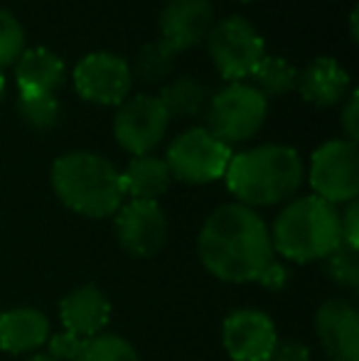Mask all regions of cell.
Instances as JSON below:
<instances>
[{
    "instance_id": "31",
    "label": "cell",
    "mask_w": 359,
    "mask_h": 361,
    "mask_svg": "<svg viewBox=\"0 0 359 361\" xmlns=\"http://www.w3.org/2000/svg\"><path fill=\"white\" fill-rule=\"evenodd\" d=\"M286 281H288V271L286 268L281 266V263H273V266L269 268V271H266V276L261 278V286L264 288H269V290H281L283 286H286Z\"/></svg>"
},
{
    "instance_id": "6",
    "label": "cell",
    "mask_w": 359,
    "mask_h": 361,
    "mask_svg": "<svg viewBox=\"0 0 359 361\" xmlns=\"http://www.w3.org/2000/svg\"><path fill=\"white\" fill-rule=\"evenodd\" d=\"M231 160V147L207 128H190L170 143L168 170L173 180L187 185H209L224 177Z\"/></svg>"
},
{
    "instance_id": "19",
    "label": "cell",
    "mask_w": 359,
    "mask_h": 361,
    "mask_svg": "<svg viewBox=\"0 0 359 361\" xmlns=\"http://www.w3.org/2000/svg\"><path fill=\"white\" fill-rule=\"evenodd\" d=\"M173 175L168 170V162L153 155H140L128 162L123 172H121V187L123 195H130L133 200H148L158 202L170 190Z\"/></svg>"
},
{
    "instance_id": "22",
    "label": "cell",
    "mask_w": 359,
    "mask_h": 361,
    "mask_svg": "<svg viewBox=\"0 0 359 361\" xmlns=\"http://www.w3.org/2000/svg\"><path fill=\"white\" fill-rule=\"evenodd\" d=\"M175 59H178V52L170 44H165L163 39H158V42H150L140 49L130 74L138 76L145 84H158V81L168 79L173 74Z\"/></svg>"
},
{
    "instance_id": "9",
    "label": "cell",
    "mask_w": 359,
    "mask_h": 361,
    "mask_svg": "<svg viewBox=\"0 0 359 361\" xmlns=\"http://www.w3.org/2000/svg\"><path fill=\"white\" fill-rule=\"evenodd\" d=\"M170 116L158 96H135L123 101L114 118V135L123 150L140 157L163 143Z\"/></svg>"
},
{
    "instance_id": "33",
    "label": "cell",
    "mask_w": 359,
    "mask_h": 361,
    "mask_svg": "<svg viewBox=\"0 0 359 361\" xmlns=\"http://www.w3.org/2000/svg\"><path fill=\"white\" fill-rule=\"evenodd\" d=\"M28 361H57V359H52L49 354H37V357H32V359H28Z\"/></svg>"
},
{
    "instance_id": "13",
    "label": "cell",
    "mask_w": 359,
    "mask_h": 361,
    "mask_svg": "<svg viewBox=\"0 0 359 361\" xmlns=\"http://www.w3.org/2000/svg\"><path fill=\"white\" fill-rule=\"evenodd\" d=\"M214 20L209 0H168L160 13V39L182 52L207 39Z\"/></svg>"
},
{
    "instance_id": "23",
    "label": "cell",
    "mask_w": 359,
    "mask_h": 361,
    "mask_svg": "<svg viewBox=\"0 0 359 361\" xmlns=\"http://www.w3.org/2000/svg\"><path fill=\"white\" fill-rule=\"evenodd\" d=\"M18 114L30 128L35 130H52L59 123V101L54 94H20L18 96Z\"/></svg>"
},
{
    "instance_id": "25",
    "label": "cell",
    "mask_w": 359,
    "mask_h": 361,
    "mask_svg": "<svg viewBox=\"0 0 359 361\" xmlns=\"http://www.w3.org/2000/svg\"><path fill=\"white\" fill-rule=\"evenodd\" d=\"M325 261V271L337 286L357 290L359 288V256L347 246H337Z\"/></svg>"
},
{
    "instance_id": "4",
    "label": "cell",
    "mask_w": 359,
    "mask_h": 361,
    "mask_svg": "<svg viewBox=\"0 0 359 361\" xmlns=\"http://www.w3.org/2000/svg\"><path fill=\"white\" fill-rule=\"evenodd\" d=\"M271 243L273 251L288 261H322L342 246L340 214L330 202L315 195L293 200L273 221Z\"/></svg>"
},
{
    "instance_id": "15",
    "label": "cell",
    "mask_w": 359,
    "mask_h": 361,
    "mask_svg": "<svg viewBox=\"0 0 359 361\" xmlns=\"http://www.w3.org/2000/svg\"><path fill=\"white\" fill-rule=\"evenodd\" d=\"M64 332H72L82 339H91L104 332L111 317V302L96 286H84L69 293L59 305Z\"/></svg>"
},
{
    "instance_id": "24",
    "label": "cell",
    "mask_w": 359,
    "mask_h": 361,
    "mask_svg": "<svg viewBox=\"0 0 359 361\" xmlns=\"http://www.w3.org/2000/svg\"><path fill=\"white\" fill-rule=\"evenodd\" d=\"M77 361H140L130 342L116 334H96L87 339Z\"/></svg>"
},
{
    "instance_id": "8",
    "label": "cell",
    "mask_w": 359,
    "mask_h": 361,
    "mask_svg": "<svg viewBox=\"0 0 359 361\" xmlns=\"http://www.w3.org/2000/svg\"><path fill=\"white\" fill-rule=\"evenodd\" d=\"M310 187L315 197L335 204H350L359 195V150L350 140H330L312 152Z\"/></svg>"
},
{
    "instance_id": "21",
    "label": "cell",
    "mask_w": 359,
    "mask_h": 361,
    "mask_svg": "<svg viewBox=\"0 0 359 361\" xmlns=\"http://www.w3.org/2000/svg\"><path fill=\"white\" fill-rule=\"evenodd\" d=\"M251 81H254V89L269 99H281V96H288L293 89L298 86V69L293 67L291 62H286L283 57H269L266 54L256 69L251 72Z\"/></svg>"
},
{
    "instance_id": "32",
    "label": "cell",
    "mask_w": 359,
    "mask_h": 361,
    "mask_svg": "<svg viewBox=\"0 0 359 361\" xmlns=\"http://www.w3.org/2000/svg\"><path fill=\"white\" fill-rule=\"evenodd\" d=\"M350 32H352V39L357 42V10H352V15H350Z\"/></svg>"
},
{
    "instance_id": "5",
    "label": "cell",
    "mask_w": 359,
    "mask_h": 361,
    "mask_svg": "<svg viewBox=\"0 0 359 361\" xmlns=\"http://www.w3.org/2000/svg\"><path fill=\"white\" fill-rule=\"evenodd\" d=\"M266 114H269V101L254 86L234 81L209 101L207 130L231 147L234 143L254 138L264 126Z\"/></svg>"
},
{
    "instance_id": "10",
    "label": "cell",
    "mask_w": 359,
    "mask_h": 361,
    "mask_svg": "<svg viewBox=\"0 0 359 361\" xmlns=\"http://www.w3.org/2000/svg\"><path fill=\"white\" fill-rule=\"evenodd\" d=\"M79 96L101 106H121L130 94L133 74L123 57L114 52H94L74 69Z\"/></svg>"
},
{
    "instance_id": "27",
    "label": "cell",
    "mask_w": 359,
    "mask_h": 361,
    "mask_svg": "<svg viewBox=\"0 0 359 361\" xmlns=\"http://www.w3.org/2000/svg\"><path fill=\"white\" fill-rule=\"evenodd\" d=\"M84 344H87V339L77 337V334H72V332H59L47 339L49 357L57 361H77Z\"/></svg>"
},
{
    "instance_id": "11",
    "label": "cell",
    "mask_w": 359,
    "mask_h": 361,
    "mask_svg": "<svg viewBox=\"0 0 359 361\" xmlns=\"http://www.w3.org/2000/svg\"><path fill=\"white\" fill-rule=\"evenodd\" d=\"M116 236L123 251L138 258H150L165 246L168 219L158 202L130 200L116 212Z\"/></svg>"
},
{
    "instance_id": "26",
    "label": "cell",
    "mask_w": 359,
    "mask_h": 361,
    "mask_svg": "<svg viewBox=\"0 0 359 361\" xmlns=\"http://www.w3.org/2000/svg\"><path fill=\"white\" fill-rule=\"evenodd\" d=\"M25 52V30L13 13L0 8V72Z\"/></svg>"
},
{
    "instance_id": "34",
    "label": "cell",
    "mask_w": 359,
    "mask_h": 361,
    "mask_svg": "<svg viewBox=\"0 0 359 361\" xmlns=\"http://www.w3.org/2000/svg\"><path fill=\"white\" fill-rule=\"evenodd\" d=\"M3 96H5V76L0 72V101H3Z\"/></svg>"
},
{
    "instance_id": "16",
    "label": "cell",
    "mask_w": 359,
    "mask_h": 361,
    "mask_svg": "<svg viewBox=\"0 0 359 361\" xmlns=\"http://www.w3.org/2000/svg\"><path fill=\"white\" fill-rule=\"evenodd\" d=\"M298 89L308 104L330 109L350 94V74L332 57H317L298 74Z\"/></svg>"
},
{
    "instance_id": "30",
    "label": "cell",
    "mask_w": 359,
    "mask_h": 361,
    "mask_svg": "<svg viewBox=\"0 0 359 361\" xmlns=\"http://www.w3.org/2000/svg\"><path fill=\"white\" fill-rule=\"evenodd\" d=\"M342 128H345V133H347V140L357 143L359 140V94L357 91H352L345 109H342Z\"/></svg>"
},
{
    "instance_id": "2",
    "label": "cell",
    "mask_w": 359,
    "mask_h": 361,
    "mask_svg": "<svg viewBox=\"0 0 359 361\" xmlns=\"http://www.w3.org/2000/svg\"><path fill=\"white\" fill-rule=\"evenodd\" d=\"M305 167L293 147L288 145H259L231 155L224 172L226 187L249 207H273L291 200L303 185Z\"/></svg>"
},
{
    "instance_id": "7",
    "label": "cell",
    "mask_w": 359,
    "mask_h": 361,
    "mask_svg": "<svg viewBox=\"0 0 359 361\" xmlns=\"http://www.w3.org/2000/svg\"><path fill=\"white\" fill-rule=\"evenodd\" d=\"M207 47L209 57L214 62L217 72L224 79L241 81L256 69V64L266 57L264 37L256 32V27L249 20L231 15L217 23L207 35Z\"/></svg>"
},
{
    "instance_id": "17",
    "label": "cell",
    "mask_w": 359,
    "mask_h": 361,
    "mask_svg": "<svg viewBox=\"0 0 359 361\" xmlns=\"http://www.w3.org/2000/svg\"><path fill=\"white\" fill-rule=\"evenodd\" d=\"M49 339V322L35 307H15L0 314V349L8 354H25L44 347Z\"/></svg>"
},
{
    "instance_id": "12",
    "label": "cell",
    "mask_w": 359,
    "mask_h": 361,
    "mask_svg": "<svg viewBox=\"0 0 359 361\" xmlns=\"http://www.w3.org/2000/svg\"><path fill=\"white\" fill-rule=\"evenodd\" d=\"M224 349L234 361H266L276 347V327L261 310H234L221 329Z\"/></svg>"
},
{
    "instance_id": "29",
    "label": "cell",
    "mask_w": 359,
    "mask_h": 361,
    "mask_svg": "<svg viewBox=\"0 0 359 361\" xmlns=\"http://www.w3.org/2000/svg\"><path fill=\"white\" fill-rule=\"evenodd\" d=\"M266 361H310V349L300 342L286 339V342H276L271 357Z\"/></svg>"
},
{
    "instance_id": "14",
    "label": "cell",
    "mask_w": 359,
    "mask_h": 361,
    "mask_svg": "<svg viewBox=\"0 0 359 361\" xmlns=\"http://www.w3.org/2000/svg\"><path fill=\"white\" fill-rule=\"evenodd\" d=\"M315 329L332 361H359V312L350 302H322L315 314Z\"/></svg>"
},
{
    "instance_id": "1",
    "label": "cell",
    "mask_w": 359,
    "mask_h": 361,
    "mask_svg": "<svg viewBox=\"0 0 359 361\" xmlns=\"http://www.w3.org/2000/svg\"><path fill=\"white\" fill-rule=\"evenodd\" d=\"M197 251L207 271L226 283H259L276 263L269 226L239 202L221 204L207 216Z\"/></svg>"
},
{
    "instance_id": "3",
    "label": "cell",
    "mask_w": 359,
    "mask_h": 361,
    "mask_svg": "<svg viewBox=\"0 0 359 361\" xmlns=\"http://www.w3.org/2000/svg\"><path fill=\"white\" fill-rule=\"evenodd\" d=\"M52 187L64 207L82 216H114L123 204L121 172L96 152H67L52 165Z\"/></svg>"
},
{
    "instance_id": "28",
    "label": "cell",
    "mask_w": 359,
    "mask_h": 361,
    "mask_svg": "<svg viewBox=\"0 0 359 361\" xmlns=\"http://www.w3.org/2000/svg\"><path fill=\"white\" fill-rule=\"evenodd\" d=\"M340 241L342 246L359 251V204L350 202L345 214L340 216Z\"/></svg>"
},
{
    "instance_id": "18",
    "label": "cell",
    "mask_w": 359,
    "mask_h": 361,
    "mask_svg": "<svg viewBox=\"0 0 359 361\" xmlns=\"http://www.w3.org/2000/svg\"><path fill=\"white\" fill-rule=\"evenodd\" d=\"M15 81L20 94H54L64 81V62L44 47L25 49L18 57Z\"/></svg>"
},
{
    "instance_id": "20",
    "label": "cell",
    "mask_w": 359,
    "mask_h": 361,
    "mask_svg": "<svg viewBox=\"0 0 359 361\" xmlns=\"http://www.w3.org/2000/svg\"><path fill=\"white\" fill-rule=\"evenodd\" d=\"M207 94L205 84H200L192 76H180L173 84H168L160 91L158 101L163 104V109L168 111L170 118H195L202 109L207 106Z\"/></svg>"
},
{
    "instance_id": "35",
    "label": "cell",
    "mask_w": 359,
    "mask_h": 361,
    "mask_svg": "<svg viewBox=\"0 0 359 361\" xmlns=\"http://www.w3.org/2000/svg\"><path fill=\"white\" fill-rule=\"evenodd\" d=\"M244 3H254V0H244Z\"/></svg>"
}]
</instances>
